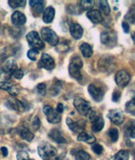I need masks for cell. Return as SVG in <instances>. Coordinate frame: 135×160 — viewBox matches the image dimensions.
<instances>
[{"instance_id":"obj_13","label":"cell","mask_w":135,"mask_h":160,"mask_svg":"<svg viewBox=\"0 0 135 160\" xmlns=\"http://www.w3.org/2000/svg\"><path fill=\"white\" fill-rule=\"evenodd\" d=\"M0 88L3 90H6L8 92V94L11 95H17L19 93V88L15 84L11 83H8V81H3L0 82Z\"/></svg>"},{"instance_id":"obj_5","label":"cell","mask_w":135,"mask_h":160,"mask_svg":"<svg viewBox=\"0 0 135 160\" xmlns=\"http://www.w3.org/2000/svg\"><path fill=\"white\" fill-rule=\"evenodd\" d=\"M74 105H75V109L77 110L78 112L82 116H86L87 114L89 113V111L91 110L90 102H88L87 100L84 99L83 98H80V97L75 98V100H74Z\"/></svg>"},{"instance_id":"obj_12","label":"cell","mask_w":135,"mask_h":160,"mask_svg":"<svg viewBox=\"0 0 135 160\" xmlns=\"http://www.w3.org/2000/svg\"><path fill=\"white\" fill-rule=\"evenodd\" d=\"M66 123L69 129L73 131L74 132H81L86 127V123L84 122H81V121L80 122H75L74 120H72L69 117L66 119Z\"/></svg>"},{"instance_id":"obj_23","label":"cell","mask_w":135,"mask_h":160,"mask_svg":"<svg viewBox=\"0 0 135 160\" xmlns=\"http://www.w3.org/2000/svg\"><path fill=\"white\" fill-rule=\"evenodd\" d=\"M104 125H105V122H104L103 118L101 116V117L97 119L96 121L92 122V127H91L92 132H101L103 129Z\"/></svg>"},{"instance_id":"obj_42","label":"cell","mask_w":135,"mask_h":160,"mask_svg":"<svg viewBox=\"0 0 135 160\" xmlns=\"http://www.w3.org/2000/svg\"><path fill=\"white\" fill-rule=\"evenodd\" d=\"M12 75H13L15 78H17V79H21L23 78V76H24V72H23V70H21V69H18V70L15 71Z\"/></svg>"},{"instance_id":"obj_30","label":"cell","mask_w":135,"mask_h":160,"mask_svg":"<svg viewBox=\"0 0 135 160\" xmlns=\"http://www.w3.org/2000/svg\"><path fill=\"white\" fill-rule=\"evenodd\" d=\"M125 19L128 20V22L134 24L135 23V4L132 5L131 8H129V10L127 13V14L125 15Z\"/></svg>"},{"instance_id":"obj_45","label":"cell","mask_w":135,"mask_h":160,"mask_svg":"<svg viewBox=\"0 0 135 160\" xmlns=\"http://www.w3.org/2000/svg\"><path fill=\"white\" fill-rule=\"evenodd\" d=\"M64 107L63 104H61V103L58 104V105H57V113H62L64 111Z\"/></svg>"},{"instance_id":"obj_41","label":"cell","mask_w":135,"mask_h":160,"mask_svg":"<svg viewBox=\"0 0 135 160\" xmlns=\"http://www.w3.org/2000/svg\"><path fill=\"white\" fill-rule=\"evenodd\" d=\"M121 98V92L119 90H114L112 94V101L114 102H118L119 99Z\"/></svg>"},{"instance_id":"obj_40","label":"cell","mask_w":135,"mask_h":160,"mask_svg":"<svg viewBox=\"0 0 135 160\" xmlns=\"http://www.w3.org/2000/svg\"><path fill=\"white\" fill-rule=\"evenodd\" d=\"M92 150L94 151V152H96V154L100 155L101 154L102 152H103V147L100 144H94L92 146Z\"/></svg>"},{"instance_id":"obj_18","label":"cell","mask_w":135,"mask_h":160,"mask_svg":"<svg viewBox=\"0 0 135 160\" xmlns=\"http://www.w3.org/2000/svg\"><path fill=\"white\" fill-rule=\"evenodd\" d=\"M70 34L71 36L76 40H80L83 36V28L81 25L77 24V23H74L70 25Z\"/></svg>"},{"instance_id":"obj_31","label":"cell","mask_w":135,"mask_h":160,"mask_svg":"<svg viewBox=\"0 0 135 160\" xmlns=\"http://www.w3.org/2000/svg\"><path fill=\"white\" fill-rule=\"evenodd\" d=\"M107 135L109 136V138L113 142H116L118 140V131L117 128H111L107 132Z\"/></svg>"},{"instance_id":"obj_7","label":"cell","mask_w":135,"mask_h":160,"mask_svg":"<svg viewBox=\"0 0 135 160\" xmlns=\"http://www.w3.org/2000/svg\"><path fill=\"white\" fill-rule=\"evenodd\" d=\"M131 76L127 71L125 70H120L116 73L115 76V81L117 85H118L120 88H125L129 83Z\"/></svg>"},{"instance_id":"obj_22","label":"cell","mask_w":135,"mask_h":160,"mask_svg":"<svg viewBox=\"0 0 135 160\" xmlns=\"http://www.w3.org/2000/svg\"><path fill=\"white\" fill-rule=\"evenodd\" d=\"M19 135L23 139H25V141L27 142H31L34 139V137H35L34 133L31 132V131L28 129L27 127H24V128L20 130L19 131Z\"/></svg>"},{"instance_id":"obj_6","label":"cell","mask_w":135,"mask_h":160,"mask_svg":"<svg viewBox=\"0 0 135 160\" xmlns=\"http://www.w3.org/2000/svg\"><path fill=\"white\" fill-rule=\"evenodd\" d=\"M107 117L110 121L115 125H122L125 120L123 111L121 109H113L109 111L107 114Z\"/></svg>"},{"instance_id":"obj_8","label":"cell","mask_w":135,"mask_h":160,"mask_svg":"<svg viewBox=\"0 0 135 160\" xmlns=\"http://www.w3.org/2000/svg\"><path fill=\"white\" fill-rule=\"evenodd\" d=\"M37 66L40 68H44L47 70H52L55 67V61L52 57L47 53H43L41 59L39 60Z\"/></svg>"},{"instance_id":"obj_49","label":"cell","mask_w":135,"mask_h":160,"mask_svg":"<svg viewBox=\"0 0 135 160\" xmlns=\"http://www.w3.org/2000/svg\"><path fill=\"white\" fill-rule=\"evenodd\" d=\"M132 100H134L135 101V92H133V93H132Z\"/></svg>"},{"instance_id":"obj_32","label":"cell","mask_w":135,"mask_h":160,"mask_svg":"<svg viewBox=\"0 0 135 160\" xmlns=\"http://www.w3.org/2000/svg\"><path fill=\"white\" fill-rule=\"evenodd\" d=\"M8 3L11 8H19V7H24L26 2L25 0H10V1H8Z\"/></svg>"},{"instance_id":"obj_38","label":"cell","mask_w":135,"mask_h":160,"mask_svg":"<svg viewBox=\"0 0 135 160\" xmlns=\"http://www.w3.org/2000/svg\"><path fill=\"white\" fill-rule=\"evenodd\" d=\"M31 127L34 130H38L41 127V122H40V119L37 116H35L34 119L31 122Z\"/></svg>"},{"instance_id":"obj_27","label":"cell","mask_w":135,"mask_h":160,"mask_svg":"<svg viewBox=\"0 0 135 160\" xmlns=\"http://www.w3.org/2000/svg\"><path fill=\"white\" fill-rule=\"evenodd\" d=\"M75 159L76 160H89L90 159V154L84 150H78L77 152L74 153Z\"/></svg>"},{"instance_id":"obj_35","label":"cell","mask_w":135,"mask_h":160,"mask_svg":"<svg viewBox=\"0 0 135 160\" xmlns=\"http://www.w3.org/2000/svg\"><path fill=\"white\" fill-rule=\"evenodd\" d=\"M39 55V51L36 49H30L27 52V57L29 59L32 60V61H36L37 59V57Z\"/></svg>"},{"instance_id":"obj_47","label":"cell","mask_w":135,"mask_h":160,"mask_svg":"<svg viewBox=\"0 0 135 160\" xmlns=\"http://www.w3.org/2000/svg\"><path fill=\"white\" fill-rule=\"evenodd\" d=\"M64 157V154L61 155V156H57V155H56L55 157L53 158L52 160H63Z\"/></svg>"},{"instance_id":"obj_10","label":"cell","mask_w":135,"mask_h":160,"mask_svg":"<svg viewBox=\"0 0 135 160\" xmlns=\"http://www.w3.org/2000/svg\"><path fill=\"white\" fill-rule=\"evenodd\" d=\"M43 112L47 116L48 122L53 123V124H58L61 122V116L57 112L54 111L53 108L49 105H44L43 107Z\"/></svg>"},{"instance_id":"obj_48","label":"cell","mask_w":135,"mask_h":160,"mask_svg":"<svg viewBox=\"0 0 135 160\" xmlns=\"http://www.w3.org/2000/svg\"><path fill=\"white\" fill-rule=\"evenodd\" d=\"M132 41H133V42H134V44H135V32H133V33L132 34Z\"/></svg>"},{"instance_id":"obj_17","label":"cell","mask_w":135,"mask_h":160,"mask_svg":"<svg viewBox=\"0 0 135 160\" xmlns=\"http://www.w3.org/2000/svg\"><path fill=\"white\" fill-rule=\"evenodd\" d=\"M54 16H55V9L52 6H49V7H47V8L44 9L42 19H43V21L45 23L49 24V23L53 22Z\"/></svg>"},{"instance_id":"obj_39","label":"cell","mask_w":135,"mask_h":160,"mask_svg":"<svg viewBox=\"0 0 135 160\" xmlns=\"http://www.w3.org/2000/svg\"><path fill=\"white\" fill-rule=\"evenodd\" d=\"M36 88H37V91L41 95H45L46 94V84L43 83H41L37 84L36 86Z\"/></svg>"},{"instance_id":"obj_24","label":"cell","mask_w":135,"mask_h":160,"mask_svg":"<svg viewBox=\"0 0 135 160\" xmlns=\"http://www.w3.org/2000/svg\"><path fill=\"white\" fill-rule=\"evenodd\" d=\"M4 69L6 71L9 73V74H13L15 71H17L19 69V67H18V63L16 62V61L14 60H8L5 64V67H4Z\"/></svg>"},{"instance_id":"obj_15","label":"cell","mask_w":135,"mask_h":160,"mask_svg":"<svg viewBox=\"0 0 135 160\" xmlns=\"http://www.w3.org/2000/svg\"><path fill=\"white\" fill-rule=\"evenodd\" d=\"M11 20L13 25L16 26H20V25H25L26 22V17L23 13L19 11L14 12V14H12Z\"/></svg>"},{"instance_id":"obj_4","label":"cell","mask_w":135,"mask_h":160,"mask_svg":"<svg viewBox=\"0 0 135 160\" xmlns=\"http://www.w3.org/2000/svg\"><path fill=\"white\" fill-rule=\"evenodd\" d=\"M41 35L45 42L49 43L51 46L55 47L58 44V36L52 29L48 27L42 28L41 31Z\"/></svg>"},{"instance_id":"obj_44","label":"cell","mask_w":135,"mask_h":160,"mask_svg":"<svg viewBox=\"0 0 135 160\" xmlns=\"http://www.w3.org/2000/svg\"><path fill=\"white\" fill-rule=\"evenodd\" d=\"M128 135L130 138H135V126L130 127L128 129Z\"/></svg>"},{"instance_id":"obj_26","label":"cell","mask_w":135,"mask_h":160,"mask_svg":"<svg viewBox=\"0 0 135 160\" xmlns=\"http://www.w3.org/2000/svg\"><path fill=\"white\" fill-rule=\"evenodd\" d=\"M99 8L100 11H101L105 15H109L110 14V6L108 4L107 1L103 0V1H100L99 2Z\"/></svg>"},{"instance_id":"obj_21","label":"cell","mask_w":135,"mask_h":160,"mask_svg":"<svg viewBox=\"0 0 135 160\" xmlns=\"http://www.w3.org/2000/svg\"><path fill=\"white\" fill-rule=\"evenodd\" d=\"M80 50L81 53H82V55L85 58H91L92 54H93L92 47L90 44H88V43H86V42H83V43L80 44Z\"/></svg>"},{"instance_id":"obj_46","label":"cell","mask_w":135,"mask_h":160,"mask_svg":"<svg viewBox=\"0 0 135 160\" xmlns=\"http://www.w3.org/2000/svg\"><path fill=\"white\" fill-rule=\"evenodd\" d=\"M1 152H2V154H3V157H7L8 156V149L6 147H3V148H1Z\"/></svg>"},{"instance_id":"obj_34","label":"cell","mask_w":135,"mask_h":160,"mask_svg":"<svg viewBox=\"0 0 135 160\" xmlns=\"http://www.w3.org/2000/svg\"><path fill=\"white\" fill-rule=\"evenodd\" d=\"M126 111L128 113L132 114L135 116V101L134 100H130L128 102L126 103Z\"/></svg>"},{"instance_id":"obj_2","label":"cell","mask_w":135,"mask_h":160,"mask_svg":"<svg viewBox=\"0 0 135 160\" xmlns=\"http://www.w3.org/2000/svg\"><path fill=\"white\" fill-rule=\"evenodd\" d=\"M37 150L40 157L43 160H52L57 155V149L48 142L41 143Z\"/></svg>"},{"instance_id":"obj_33","label":"cell","mask_w":135,"mask_h":160,"mask_svg":"<svg viewBox=\"0 0 135 160\" xmlns=\"http://www.w3.org/2000/svg\"><path fill=\"white\" fill-rule=\"evenodd\" d=\"M86 117L89 119V121H90L91 122H94L95 121H96L97 119L99 118V117H101V116H100L99 114L97 113L96 111H94V110L91 108V110L89 111V113L87 114Z\"/></svg>"},{"instance_id":"obj_28","label":"cell","mask_w":135,"mask_h":160,"mask_svg":"<svg viewBox=\"0 0 135 160\" xmlns=\"http://www.w3.org/2000/svg\"><path fill=\"white\" fill-rule=\"evenodd\" d=\"M94 6V1L91 0H82L80 1V7L82 10H91Z\"/></svg>"},{"instance_id":"obj_9","label":"cell","mask_w":135,"mask_h":160,"mask_svg":"<svg viewBox=\"0 0 135 160\" xmlns=\"http://www.w3.org/2000/svg\"><path fill=\"white\" fill-rule=\"evenodd\" d=\"M88 92L90 95L92 97V99L96 102L101 101L103 99V97H104V94H105V91L103 88H101V87H97L96 85H95L93 83L89 85Z\"/></svg>"},{"instance_id":"obj_43","label":"cell","mask_w":135,"mask_h":160,"mask_svg":"<svg viewBox=\"0 0 135 160\" xmlns=\"http://www.w3.org/2000/svg\"><path fill=\"white\" fill-rule=\"evenodd\" d=\"M122 27L123 29V31L125 33H128L129 32V25L128 23H127L126 21H123L122 23Z\"/></svg>"},{"instance_id":"obj_14","label":"cell","mask_w":135,"mask_h":160,"mask_svg":"<svg viewBox=\"0 0 135 160\" xmlns=\"http://www.w3.org/2000/svg\"><path fill=\"white\" fill-rule=\"evenodd\" d=\"M86 16L88 18L91 22L94 23V24H99L103 20V18H102L101 13L100 10H97V9H91L87 12L86 14Z\"/></svg>"},{"instance_id":"obj_3","label":"cell","mask_w":135,"mask_h":160,"mask_svg":"<svg viewBox=\"0 0 135 160\" xmlns=\"http://www.w3.org/2000/svg\"><path fill=\"white\" fill-rule=\"evenodd\" d=\"M26 40H27L29 45L32 47V49H36L39 51V50L44 48V42L40 38V36L36 31H31L30 33H28L27 36H26Z\"/></svg>"},{"instance_id":"obj_11","label":"cell","mask_w":135,"mask_h":160,"mask_svg":"<svg viewBox=\"0 0 135 160\" xmlns=\"http://www.w3.org/2000/svg\"><path fill=\"white\" fill-rule=\"evenodd\" d=\"M4 105L8 109L18 111V112H23V111H25V105H24V104L16 99H12V98L8 99L4 102Z\"/></svg>"},{"instance_id":"obj_37","label":"cell","mask_w":135,"mask_h":160,"mask_svg":"<svg viewBox=\"0 0 135 160\" xmlns=\"http://www.w3.org/2000/svg\"><path fill=\"white\" fill-rule=\"evenodd\" d=\"M17 160H30L29 155L25 151H20L17 153Z\"/></svg>"},{"instance_id":"obj_16","label":"cell","mask_w":135,"mask_h":160,"mask_svg":"<svg viewBox=\"0 0 135 160\" xmlns=\"http://www.w3.org/2000/svg\"><path fill=\"white\" fill-rule=\"evenodd\" d=\"M49 138L57 143H66V139L63 137L60 131L57 128H54V129H52L50 131Z\"/></svg>"},{"instance_id":"obj_29","label":"cell","mask_w":135,"mask_h":160,"mask_svg":"<svg viewBox=\"0 0 135 160\" xmlns=\"http://www.w3.org/2000/svg\"><path fill=\"white\" fill-rule=\"evenodd\" d=\"M129 159V152L127 150H120L114 156V160H128Z\"/></svg>"},{"instance_id":"obj_50","label":"cell","mask_w":135,"mask_h":160,"mask_svg":"<svg viewBox=\"0 0 135 160\" xmlns=\"http://www.w3.org/2000/svg\"><path fill=\"white\" fill-rule=\"evenodd\" d=\"M134 160H135V153H134Z\"/></svg>"},{"instance_id":"obj_19","label":"cell","mask_w":135,"mask_h":160,"mask_svg":"<svg viewBox=\"0 0 135 160\" xmlns=\"http://www.w3.org/2000/svg\"><path fill=\"white\" fill-rule=\"evenodd\" d=\"M77 140L80 142H85L86 143L89 144H93L96 142V138L94 136L92 135L91 133L86 132H81L79 134L77 138Z\"/></svg>"},{"instance_id":"obj_36","label":"cell","mask_w":135,"mask_h":160,"mask_svg":"<svg viewBox=\"0 0 135 160\" xmlns=\"http://www.w3.org/2000/svg\"><path fill=\"white\" fill-rule=\"evenodd\" d=\"M10 77H11V74H9L4 69V68L0 67V78L8 81V80L10 79Z\"/></svg>"},{"instance_id":"obj_25","label":"cell","mask_w":135,"mask_h":160,"mask_svg":"<svg viewBox=\"0 0 135 160\" xmlns=\"http://www.w3.org/2000/svg\"><path fill=\"white\" fill-rule=\"evenodd\" d=\"M114 40V36L109 31H104L101 34V42L104 45L110 44Z\"/></svg>"},{"instance_id":"obj_20","label":"cell","mask_w":135,"mask_h":160,"mask_svg":"<svg viewBox=\"0 0 135 160\" xmlns=\"http://www.w3.org/2000/svg\"><path fill=\"white\" fill-rule=\"evenodd\" d=\"M44 1H41V0H38V1L37 0H30V7H32L34 13L36 15H39L41 12L44 11Z\"/></svg>"},{"instance_id":"obj_1","label":"cell","mask_w":135,"mask_h":160,"mask_svg":"<svg viewBox=\"0 0 135 160\" xmlns=\"http://www.w3.org/2000/svg\"><path fill=\"white\" fill-rule=\"evenodd\" d=\"M83 67V62L79 56L73 57L70 60L69 66V75L76 80H80L82 78V74L80 70Z\"/></svg>"}]
</instances>
